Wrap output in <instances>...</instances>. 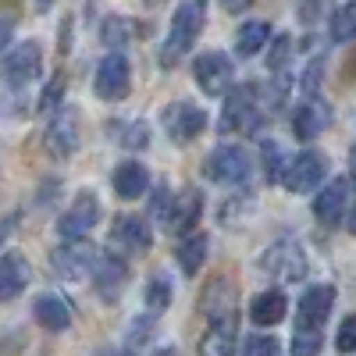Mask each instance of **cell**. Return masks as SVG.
Returning a JSON list of instances; mask_svg holds the SVG:
<instances>
[{"label": "cell", "instance_id": "obj_1", "mask_svg": "<svg viewBox=\"0 0 356 356\" xmlns=\"http://www.w3.org/2000/svg\"><path fill=\"white\" fill-rule=\"evenodd\" d=\"M203 0H186L178 4L175 15H171V25H168V36L161 43V65H178L182 57L193 50V43L200 40L203 33Z\"/></svg>", "mask_w": 356, "mask_h": 356}, {"label": "cell", "instance_id": "obj_2", "mask_svg": "<svg viewBox=\"0 0 356 356\" xmlns=\"http://www.w3.org/2000/svg\"><path fill=\"white\" fill-rule=\"evenodd\" d=\"M260 125V89L253 82L228 86L225 89V107H221V132H253Z\"/></svg>", "mask_w": 356, "mask_h": 356}, {"label": "cell", "instance_id": "obj_3", "mask_svg": "<svg viewBox=\"0 0 356 356\" xmlns=\"http://www.w3.org/2000/svg\"><path fill=\"white\" fill-rule=\"evenodd\" d=\"M260 267L267 275H271L275 282H282V285H296V282H303L307 278V253H303V246L296 243V239H278V243H271L264 250V257H260Z\"/></svg>", "mask_w": 356, "mask_h": 356}, {"label": "cell", "instance_id": "obj_4", "mask_svg": "<svg viewBox=\"0 0 356 356\" xmlns=\"http://www.w3.org/2000/svg\"><path fill=\"white\" fill-rule=\"evenodd\" d=\"M161 129H164V136L175 146H189L207 129V111L200 104H193V100H171L161 111Z\"/></svg>", "mask_w": 356, "mask_h": 356}, {"label": "cell", "instance_id": "obj_5", "mask_svg": "<svg viewBox=\"0 0 356 356\" xmlns=\"http://www.w3.org/2000/svg\"><path fill=\"white\" fill-rule=\"evenodd\" d=\"M328 171H332V164H328V157H324L321 150H303L300 157H292L285 164L282 186L292 196H307V193H314L324 182V178H328Z\"/></svg>", "mask_w": 356, "mask_h": 356}, {"label": "cell", "instance_id": "obj_6", "mask_svg": "<svg viewBox=\"0 0 356 356\" xmlns=\"http://www.w3.org/2000/svg\"><path fill=\"white\" fill-rule=\"evenodd\" d=\"M250 171H253V161L243 146H218V150H211L203 161V175L211 178V182H221V186L246 182Z\"/></svg>", "mask_w": 356, "mask_h": 356}, {"label": "cell", "instance_id": "obj_7", "mask_svg": "<svg viewBox=\"0 0 356 356\" xmlns=\"http://www.w3.org/2000/svg\"><path fill=\"white\" fill-rule=\"evenodd\" d=\"M132 89V68H129V57L125 54H107L104 61L97 65V75H93V93L107 104H118L125 100Z\"/></svg>", "mask_w": 356, "mask_h": 356}, {"label": "cell", "instance_id": "obj_8", "mask_svg": "<svg viewBox=\"0 0 356 356\" xmlns=\"http://www.w3.org/2000/svg\"><path fill=\"white\" fill-rule=\"evenodd\" d=\"M43 75V47L36 43V40H25V43H18L8 57H4V82L11 86V89H29L36 79Z\"/></svg>", "mask_w": 356, "mask_h": 356}, {"label": "cell", "instance_id": "obj_9", "mask_svg": "<svg viewBox=\"0 0 356 356\" xmlns=\"http://www.w3.org/2000/svg\"><path fill=\"white\" fill-rule=\"evenodd\" d=\"M353 211V182L346 175L332 178L328 186H324L317 196H314V218L324 225V228H335L349 218Z\"/></svg>", "mask_w": 356, "mask_h": 356}, {"label": "cell", "instance_id": "obj_10", "mask_svg": "<svg viewBox=\"0 0 356 356\" xmlns=\"http://www.w3.org/2000/svg\"><path fill=\"white\" fill-rule=\"evenodd\" d=\"M193 79H196V86L203 89L207 97H225V89L235 82V68L228 61V54L203 50V54H196V61H193Z\"/></svg>", "mask_w": 356, "mask_h": 356}, {"label": "cell", "instance_id": "obj_11", "mask_svg": "<svg viewBox=\"0 0 356 356\" xmlns=\"http://www.w3.org/2000/svg\"><path fill=\"white\" fill-rule=\"evenodd\" d=\"M97 221H100V200H97V193L82 189L75 196V203L57 218V232H61V239H86L97 228Z\"/></svg>", "mask_w": 356, "mask_h": 356}, {"label": "cell", "instance_id": "obj_12", "mask_svg": "<svg viewBox=\"0 0 356 356\" xmlns=\"http://www.w3.org/2000/svg\"><path fill=\"white\" fill-rule=\"evenodd\" d=\"M235 342H239V314L235 307L211 314V324L200 339V356H232Z\"/></svg>", "mask_w": 356, "mask_h": 356}, {"label": "cell", "instance_id": "obj_13", "mask_svg": "<svg viewBox=\"0 0 356 356\" xmlns=\"http://www.w3.org/2000/svg\"><path fill=\"white\" fill-rule=\"evenodd\" d=\"M335 296H339V292H335V285H328V282H314L310 289H303L300 307H296V328H321V324L332 317Z\"/></svg>", "mask_w": 356, "mask_h": 356}, {"label": "cell", "instance_id": "obj_14", "mask_svg": "<svg viewBox=\"0 0 356 356\" xmlns=\"http://www.w3.org/2000/svg\"><path fill=\"white\" fill-rule=\"evenodd\" d=\"M332 118H335V111H332L328 100H321V93L303 97V104L292 111V136L300 143H314L324 129L332 125Z\"/></svg>", "mask_w": 356, "mask_h": 356}, {"label": "cell", "instance_id": "obj_15", "mask_svg": "<svg viewBox=\"0 0 356 356\" xmlns=\"http://www.w3.org/2000/svg\"><path fill=\"white\" fill-rule=\"evenodd\" d=\"M47 150L57 161H68L79 150V122L72 107H57L54 114H47Z\"/></svg>", "mask_w": 356, "mask_h": 356}, {"label": "cell", "instance_id": "obj_16", "mask_svg": "<svg viewBox=\"0 0 356 356\" xmlns=\"http://www.w3.org/2000/svg\"><path fill=\"white\" fill-rule=\"evenodd\" d=\"M93 257H97V250L86 246L82 239H65V246L54 250V271L65 282H82V278H89Z\"/></svg>", "mask_w": 356, "mask_h": 356}, {"label": "cell", "instance_id": "obj_17", "mask_svg": "<svg viewBox=\"0 0 356 356\" xmlns=\"http://www.w3.org/2000/svg\"><path fill=\"white\" fill-rule=\"evenodd\" d=\"M89 278H93L100 296L114 300V296L125 289V282H129V260L118 257V253H97L93 267H89Z\"/></svg>", "mask_w": 356, "mask_h": 356}, {"label": "cell", "instance_id": "obj_18", "mask_svg": "<svg viewBox=\"0 0 356 356\" xmlns=\"http://www.w3.org/2000/svg\"><path fill=\"white\" fill-rule=\"evenodd\" d=\"M203 218V193L200 189H186V193H178L171 196V207H168V214H164V225L168 232L175 235H186L200 225Z\"/></svg>", "mask_w": 356, "mask_h": 356}, {"label": "cell", "instance_id": "obj_19", "mask_svg": "<svg viewBox=\"0 0 356 356\" xmlns=\"http://www.w3.org/2000/svg\"><path fill=\"white\" fill-rule=\"evenodd\" d=\"M33 317L47 332H68L75 314H72V307H68V300L61 292H40L33 300Z\"/></svg>", "mask_w": 356, "mask_h": 356}, {"label": "cell", "instance_id": "obj_20", "mask_svg": "<svg viewBox=\"0 0 356 356\" xmlns=\"http://www.w3.org/2000/svg\"><path fill=\"white\" fill-rule=\"evenodd\" d=\"M33 282V264L22 253H4L0 257V303H11L29 289Z\"/></svg>", "mask_w": 356, "mask_h": 356}, {"label": "cell", "instance_id": "obj_21", "mask_svg": "<svg viewBox=\"0 0 356 356\" xmlns=\"http://www.w3.org/2000/svg\"><path fill=\"white\" fill-rule=\"evenodd\" d=\"M114 243L122 246L129 257H136V253H146V250H150L154 232H150V225H146L143 218L122 214V218H114Z\"/></svg>", "mask_w": 356, "mask_h": 356}, {"label": "cell", "instance_id": "obj_22", "mask_svg": "<svg viewBox=\"0 0 356 356\" xmlns=\"http://www.w3.org/2000/svg\"><path fill=\"white\" fill-rule=\"evenodd\" d=\"M285 314H289V296L282 289H267V292L253 296V303H250V321L257 328H278Z\"/></svg>", "mask_w": 356, "mask_h": 356}, {"label": "cell", "instance_id": "obj_23", "mask_svg": "<svg viewBox=\"0 0 356 356\" xmlns=\"http://www.w3.org/2000/svg\"><path fill=\"white\" fill-rule=\"evenodd\" d=\"M111 186L118 193V200H139L146 189H150V171L139 161H122L111 175Z\"/></svg>", "mask_w": 356, "mask_h": 356}, {"label": "cell", "instance_id": "obj_24", "mask_svg": "<svg viewBox=\"0 0 356 356\" xmlns=\"http://www.w3.org/2000/svg\"><path fill=\"white\" fill-rule=\"evenodd\" d=\"M207 253H211V239H207L203 232H186L182 235V243H178V250H175V260H178V271L182 275H200V267L207 264Z\"/></svg>", "mask_w": 356, "mask_h": 356}, {"label": "cell", "instance_id": "obj_25", "mask_svg": "<svg viewBox=\"0 0 356 356\" xmlns=\"http://www.w3.org/2000/svg\"><path fill=\"white\" fill-rule=\"evenodd\" d=\"M267 43H271V25L253 18V22H243L239 33H235V54L239 57H257Z\"/></svg>", "mask_w": 356, "mask_h": 356}, {"label": "cell", "instance_id": "obj_26", "mask_svg": "<svg viewBox=\"0 0 356 356\" xmlns=\"http://www.w3.org/2000/svg\"><path fill=\"white\" fill-rule=\"evenodd\" d=\"M132 36H136V22H132V18L111 15V18H104V25H100V40H104L107 47H114V50L129 47Z\"/></svg>", "mask_w": 356, "mask_h": 356}, {"label": "cell", "instance_id": "obj_27", "mask_svg": "<svg viewBox=\"0 0 356 356\" xmlns=\"http://www.w3.org/2000/svg\"><path fill=\"white\" fill-rule=\"evenodd\" d=\"M171 278L168 275H154L150 282H146V289H143V300H146V310L150 314H161V310H168L171 307Z\"/></svg>", "mask_w": 356, "mask_h": 356}, {"label": "cell", "instance_id": "obj_28", "mask_svg": "<svg viewBox=\"0 0 356 356\" xmlns=\"http://www.w3.org/2000/svg\"><path fill=\"white\" fill-rule=\"evenodd\" d=\"M260 164H264V175H267V182H282V171H285V164H289V157H285V150L278 143H260Z\"/></svg>", "mask_w": 356, "mask_h": 356}, {"label": "cell", "instance_id": "obj_29", "mask_svg": "<svg viewBox=\"0 0 356 356\" xmlns=\"http://www.w3.org/2000/svg\"><path fill=\"white\" fill-rule=\"evenodd\" d=\"M321 346H324L321 328H296L289 356H321Z\"/></svg>", "mask_w": 356, "mask_h": 356}, {"label": "cell", "instance_id": "obj_30", "mask_svg": "<svg viewBox=\"0 0 356 356\" xmlns=\"http://www.w3.org/2000/svg\"><path fill=\"white\" fill-rule=\"evenodd\" d=\"M353 33H356V8L353 4H342L332 15V43H349Z\"/></svg>", "mask_w": 356, "mask_h": 356}, {"label": "cell", "instance_id": "obj_31", "mask_svg": "<svg viewBox=\"0 0 356 356\" xmlns=\"http://www.w3.org/2000/svg\"><path fill=\"white\" fill-rule=\"evenodd\" d=\"M239 346V356H278V339L275 335H246L243 342H235Z\"/></svg>", "mask_w": 356, "mask_h": 356}, {"label": "cell", "instance_id": "obj_32", "mask_svg": "<svg viewBox=\"0 0 356 356\" xmlns=\"http://www.w3.org/2000/svg\"><path fill=\"white\" fill-rule=\"evenodd\" d=\"M61 100H65V72H57V75H50L47 89L40 93V114H43V118L54 114L57 107H61Z\"/></svg>", "mask_w": 356, "mask_h": 356}, {"label": "cell", "instance_id": "obj_33", "mask_svg": "<svg viewBox=\"0 0 356 356\" xmlns=\"http://www.w3.org/2000/svg\"><path fill=\"white\" fill-rule=\"evenodd\" d=\"M154 332H157V317L146 310V314H139L136 317V324L129 328V349H143L146 342L154 339Z\"/></svg>", "mask_w": 356, "mask_h": 356}, {"label": "cell", "instance_id": "obj_34", "mask_svg": "<svg viewBox=\"0 0 356 356\" xmlns=\"http://www.w3.org/2000/svg\"><path fill=\"white\" fill-rule=\"evenodd\" d=\"M335 349L339 353H356V317H342L339 324V335H335Z\"/></svg>", "mask_w": 356, "mask_h": 356}, {"label": "cell", "instance_id": "obj_35", "mask_svg": "<svg viewBox=\"0 0 356 356\" xmlns=\"http://www.w3.org/2000/svg\"><path fill=\"white\" fill-rule=\"evenodd\" d=\"M118 136H122V146H129V150H143V146L150 143V132H146V125H143V122L118 129Z\"/></svg>", "mask_w": 356, "mask_h": 356}, {"label": "cell", "instance_id": "obj_36", "mask_svg": "<svg viewBox=\"0 0 356 356\" xmlns=\"http://www.w3.org/2000/svg\"><path fill=\"white\" fill-rule=\"evenodd\" d=\"M321 75H324V61L321 57H314V61L307 65V72H303V97H317L321 93Z\"/></svg>", "mask_w": 356, "mask_h": 356}, {"label": "cell", "instance_id": "obj_37", "mask_svg": "<svg viewBox=\"0 0 356 356\" xmlns=\"http://www.w3.org/2000/svg\"><path fill=\"white\" fill-rule=\"evenodd\" d=\"M289 54H292V40L289 36H278L271 57H267V68H271V72H285L289 68Z\"/></svg>", "mask_w": 356, "mask_h": 356}, {"label": "cell", "instance_id": "obj_38", "mask_svg": "<svg viewBox=\"0 0 356 356\" xmlns=\"http://www.w3.org/2000/svg\"><path fill=\"white\" fill-rule=\"evenodd\" d=\"M171 196H175V193H171V186H168V182H161V186L150 193V214H154V218H161V221H164L168 207H171Z\"/></svg>", "mask_w": 356, "mask_h": 356}, {"label": "cell", "instance_id": "obj_39", "mask_svg": "<svg viewBox=\"0 0 356 356\" xmlns=\"http://www.w3.org/2000/svg\"><path fill=\"white\" fill-rule=\"evenodd\" d=\"M11 36H15V22L11 18H0V50L11 43Z\"/></svg>", "mask_w": 356, "mask_h": 356}, {"label": "cell", "instance_id": "obj_40", "mask_svg": "<svg viewBox=\"0 0 356 356\" xmlns=\"http://www.w3.org/2000/svg\"><path fill=\"white\" fill-rule=\"evenodd\" d=\"M246 4H250V0H225V8H228V11H243Z\"/></svg>", "mask_w": 356, "mask_h": 356}, {"label": "cell", "instance_id": "obj_41", "mask_svg": "<svg viewBox=\"0 0 356 356\" xmlns=\"http://www.w3.org/2000/svg\"><path fill=\"white\" fill-rule=\"evenodd\" d=\"M15 225V218H8V221H0V243H4L8 239V228Z\"/></svg>", "mask_w": 356, "mask_h": 356}, {"label": "cell", "instance_id": "obj_42", "mask_svg": "<svg viewBox=\"0 0 356 356\" xmlns=\"http://www.w3.org/2000/svg\"><path fill=\"white\" fill-rule=\"evenodd\" d=\"M157 356H171V349H161V353H157Z\"/></svg>", "mask_w": 356, "mask_h": 356}, {"label": "cell", "instance_id": "obj_43", "mask_svg": "<svg viewBox=\"0 0 356 356\" xmlns=\"http://www.w3.org/2000/svg\"><path fill=\"white\" fill-rule=\"evenodd\" d=\"M146 4H157V0H146Z\"/></svg>", "mask_w": 356, "mask_h": 356}]
</instances>
